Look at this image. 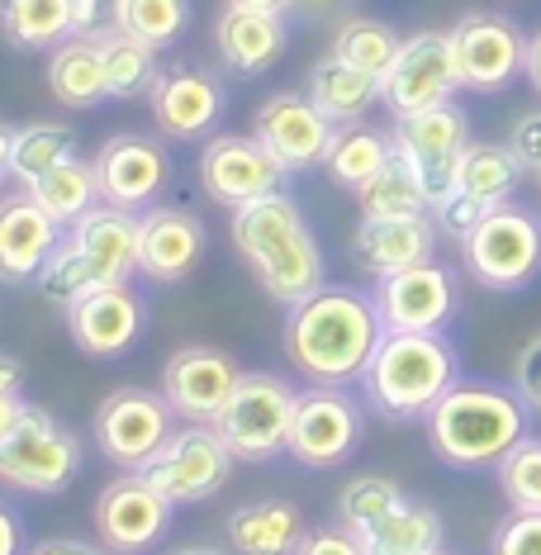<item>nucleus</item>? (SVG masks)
Segmentation results:
<instances>
[{
  "label": "nucleus",
  "instance_id": "f257e3e1",
  "mask_svg": "<svg viewBox=\"0 0 541 555\" xmlns=\"http://www.w3.org/2000/svg\"><path fill=\"white\" fill-rule=\"evenodd\" d=\"M285 357L313 385H351L366 375L385 337L381 309L351 285H319L285 309Z\"/></svg>",
  "mask_w": 541,
  "mask_h": 555
},
{
  "label": "nucleus",
  "instance_id": "f03ea898",
  "mask_svg": "<svg viewBox=\"0 0 541 555\" xmlns=\"http://www.w3.org/2000/svg\"><path fill=\"white\" fill-rule=\"evenodd\" d=\"M233 247L243 251V261L257 275V285L267 289L275 305H299L313 295L323 281V247L309 233L305 214L285 191L261 195L252 205L233 209Z\"/></svg>",
  "mask_w": 541,
  "mask_h": 555
},
{
  "label": "nucleus",
  "instance_id": "7ed1b4c3",
  "mask_svg": "<svg viewBox=\"0 0 541 555\" xmlns=\"http://www.w3.org/2000/svg\"><path fill=\"white\" fill-rule=\"evenodd\" d=\"M527 403L518 389L489 380H456L427 413V441L456 470L499 465L527 437Z\"/></svg>",
  "mask_w": 541,
  "mask_h": 555
},
{
  "label": "nucleus",
  "instance_id": "20e7f679",
  "mask_svg": "<svg viewBox=\"0 0 541 555\" xmlns=\"http://www.w3.org/2000/svg\"><path fill=\"white\" fill-rule=\"evenodd\" d=\"M138 271V214L105 205L86 209L77 223L67 229L62 247L48 257L39 271L43 299L67 309L72 299H81L95 285H129Z\"/></svg>",
  "mask_w": 541,
  "mask_h": 555
},
{
  "label": "nucleus",
  "instance_id": "39448f33",
  "mask_svg": "<svg viewBox=\"0 0 541 555\" xmlns=\"http://www.w3.org/2000/svg\"><path fill=\"white\" fill-rule=\"evenodd\" d=\"M461 380L456 347L442 333H385L361 375L371 413L389 423L427 418L433 403Z\"/></svg>",
  "mask_w": 541,
  "mask_h": 555
},
{
  "label": "nucleus",
  "instance_id": "423d86ee",
  "mask_svg": "<svg viewBox=\"0 0 541 555\" xmlns=\"http://www.w3.org/2000/svg\"><path fill=\"white\" fill-rule=\"evenodd\" d=\"M295 385L275 371H243L233 399L223 403V413L214 418L219 437L229 441L237 461L267 465L291 451V423H295Z\"/></svg>",
  "mask_w": 541,
  "mask_h": 555
},
{
  "label": "nucleus",
  "instance_id": "0eeeda50",
  "mask_svg": "<svg viewBox=\"0 0 541 555\" xmlns=\"http://www.w3.org/2000/svg\"><path fill=\"white\" fill-rule=\"evenodd\" d=\"M465 271L494 295L527 289L541 275V219L523 205H494L461 243Z\"/></svg>",
  "mask_w": 541,
  "mask_h": 555
},
{
  "label": "nucleus",
  "instance_id": "6e6552de",
  "mask_svg": "<svg viewBox=\"0 0 541 555\" xmlns=\"http://www.w3.org/2000/svg\"><path fill=\"white\" fill-rule=\"evenodd\" d=\"M81 437L39 403H29L20 427L0 441V479L24 494H62L81 475Z\"/></svg>",
  "mask_w": 541,
  "mask_h": 555
},
{
  "label": "nucleus",
  "instance_id": "1a4fd4ad",
  "mask_svg": "<svg viewBox=\"0 0 541 555\" xmlns=\"http://www.w3.org/2000/svg\"><path fill=\"white\" fill-rule=\"evenodd\" d=\"M181 413L167 403L162 389H138L124 385L115 395H105V403L95 409V441L105 451V461H115L119 470H143L176 433Z\"/></svg>",
  "mask_w": 541,
  "mask_h": 555
},
{
  "label": "nucleus",
  "instance_id": "9d476101",
  "mask_svg": "<svg viewBox=\"0 0 541 555\" xmlns=\"http://www.w3.org/2000/svg\"><path fill=\"white\" fill-rule=\"evenodd\" d=\"M233 461L237 456L229 451V441L219 437V427L191 423V427H176L167 447L143 465V475L153 479L176 508H185V503H205L219 494L233 475Z\"/></svg>",
  "mask_w": 541,
  "mask_h": 555
},
{
  "label": "nucleus",
  "instance_id": "9b49d317",
  "mask_svg": "<svg viewBox=\"0 0 541 555\" xmlns=\"http://www.w3.org/2000/svg\"><path fill=\"white\" fill-rule=\"evenodd\" d=\"M366 433V409L347 395L343 385H313L299 389L295 423H291V456L305 470H333L351 461Z\"/></svg>",
  "mask_w": 541,
  "mask_h": 555
},
{
  "label": "nucleus",
  "instance_id": "f8f14e48",
  "mask_svg": "<svg viewBox=\"0 0 541 555\" xmlns=\"http://www.w3.org/2000/svg\"><path fill=\"white\" fill-rule=\"evenodd\" d=\"M451 57L461 72V91L494 95L527 67V39L523 29L499 10H471L451 24Z\"/></svg>",
  "mask_w": 541,
  "mask_h": 555
},
{
  "label": "nucleus",
  "instance_id": "ddd939ff",
  "mask_svg": "<svg viewBox=\"0 0 541 555\" xmlns=\"http://www.w3.org/2000/svg\"><path fill=\"white\" fill-rule=\"evenodd\" d=\"M389 138H395V153L423 176L433 205L451 191V181H456V162H461L465 147L475 143L471 119H465V109L456 105V100H442V105L418 109V115H399Z\"/></svg>",
  "mask_w": 541,
  "mask_h": 555
},
{
  "label": "nucleus",
  "instance_id": "4468645a",
  "mask_svg": "<svg viewBox=\"0 0 541 555\" xmlns=\"http://www.w3.org/2000/svg\"><path fill=\"white\" fill-rule=\"evenodd\" d=\"M176 503L147 479L143 470H129L110 479L95 499V532L105 541V551L115 555H143L153 551L162 537L171 532Z\"/></svg>",
  "mask_w": 541,
  "mask_h": 555
},
{
  "label": "nucleus",
  "instance_id": "2eb2a0df",
  "mask_svg": "<svg viewBox=\"0 0 541 555\" xmlns=\"http://www.w3.org/2000/svg\"><path fill=\"white\" fill-rule=\"evenodd\" d=\"M461 91V72L456 57H451V34L423 29L409 34L399 43L395 62L381 77V100L389 105V115H418V109H433Z\"/></svg>",
  "mask_w": 541,
  "mask_h": 555
},
{
  "label": "nucleus",
  "instance_id": "dca6fc26",
  "mask_svg": "<svg viewBox=\"0 0 541 555\" xmlns=\"http://www.w3.org/2000/svg\"><path fill=\"white\" fill-rule=\"evenodd\" d=\"M285 171L281 162L267 153L257 133H219L205 138V153H199V185L214 205L243 209L261 195L285 191Z\"/></svg>",
  "mask_w": 541,
  "mask_h": 555
},
{
  "label": "nucleus",
  "instance_id": "f3484780",
  "mask_svg": "<svg viewBox=\"0 0 541 555\" xmlns=\"http://www.w3.org/2000/svg\"><path fill=\"white\" fill-rule=\"evenodd\" d=\"M375 309H381L385 333H447V323L456 319V275L437 261H418L395 275L375 281Z\"/></svg>",
  "mask_w": 541,
  "mask_h": 555
},
{
  "label": "nucleus",
  "instance_id": "a211bd4d",
  "mask_svg": "<svg viewBox=\"0 0 541 555\" xmlns=\"http://www.w3.org/2000/svg\"><path fill=\"white\" fill-rule=\"evenodd\" d=\"M252 133H257L261 143H267V153L295 176V171L323 167L337 124L313 105L309 91L305 95L299 91H275V95H267L257 105V115H252Z\"/></svg>",
  "mask_w": 541,
  "mask_h": 555
},
{
  "label": "nucleus",
  "instance_id": "6ab92c4d",
  "mask_svg": "<svg viewBox=\"0 0 541 555\" xmlns=\"http://www.w3.org/2000/svg\"><path fill=\"white\" fill-rule=\"evenodd\" d=\"M95 181H100V199L119 209H153L157 195L171 181V153L157 138L143 133H115L100 143L95 153Z\"/></svg>",
  "mask_w": 541,
  "mask_h": 555
},
{
  "label": "nucleus",
  "instance_id": "aec40b11",
  "mask_svg": "<svg viewBox=\"0 0 541 555\" xmlns=\"http://www.w3.org/2000/svg\"><path fill=\"white\" fill-rule=\"evenodd\" d=\"M243 365L223 347H181L162 365V395L185 423H214L233 399Z\"/></svg>",
  "mask_w": 541,
  "mask_h": 555
},
{
  "label": "nucleus",
  "instance_id": "412c9836",
  "mask_svg": "<svg viewBox=\"0 0 541 555\" xmlns=\"http://www.w3.org/2000/svg\"><path fill=\"white\" fill-rule=\"evenodd\" d=\"M143 327H147V309L129 285H95L67 305L72 343L95 361H115L124 351H133Z\"/></svg>",
  "mask_w": 541,
  "mask_h": 555
},
{
  "label": "nucleus",
  "instance_id": "4be33fe9",
  "mask_svg": "<svg viewBox=\"0 0 541 555\" xmlns=\"http://www.w3.org/2000/svg\"><path fill=\"white\" fill-rule=\"evenodd\" d=\"M209 233L191 209L181 205H153L138 214V271L157 285L185 281L205 261Z\"/></svg>",
  "mask_w": 541,
  "mask_h": 555
},
{
  "label": "nucleus",
  "instance_id": "5701e85b",
  "mask_svg": "<svg viewBox=\"0 0 541 555\" xmlns=\"http://www.w3.org/2000/svg\"><path fill=\"white\" fill-rule=\"evenodd\" d=\"M147 105H153V124L167 138L195 143V138H209L219 129L223 86L205 67H167L147 91Z\"/></svg>",
  "mask_w": 541,
  "mask_h": 555
},
{
  "label": "nucleus",
  "instance_id": "b1692460",
  "mask_svg": "<svg viewBox=\"0 0 541 555\" xmlns=\"http://www.w3.org/2000/svg\"><path fill=\"white\" fill-rule=\"evenodd\" d=\"M62 237H67V229L29 191L0 195V281L5 285L39 281V271L62 247Z\"/></svg>",
  "mask_w": 541,
  "mask_h": 555
},
{
  "label": "nucleus",
  "instance_id": "393cba45",
  "mask_svg": "<svg viewBox=\"0 0 541 555\" xmlns=\"http://www.w3.org/2000/svg\"><path fill=\"white\" fill-rule=\"evenodd\" d=\"M214 48L219 62L237 77H261L291 48V24L271 10H247V5H223V15L214 20Z\"/></svg>",
  "mask_w": 541,
  "mask_h": 555
},
{
  "label": "nucleus",
  "instance_id": "a878e982",
  "mask_svg": "<svg viewBox=\"0 0 541 555\" xmlns=\"http://www.w3.org/2000/svg\"><path fill=\"white\" fill-rule=\"evenodd\" d=\"M437 237H442V229H437L433 214H409V219H361L357 233H351V257H357L361 271H371L375 281H381V275L418 267V261H433Z\"/></svg>",
  "mask_w": 541,
  "mask_h": 555
},
{
  "label": "nucleus",
  "instance_id": "bb28decb",
  "mask_svg": "<svg viewBox=\"0 0 541 555\" xmlns=\"http://www.w3.org/2000/svg\"><path fill=\"white\" fill-rule=\"evenodd\" d=\"M305 537V517L285 499L243 503L229 513V546L243 555H299Z\"/></svg>",
  "mask_w": 541,
  "mask_h": 555
},
{
  "label": "nucleus",
  "instance_id": "cd10ccee",
  "mask_svg": "<svg viewBox=\"0 0 541 555\" xmlns=\"http://www.w3.org/2000/svg\"><path fill=\"white\" fill-rule=\"evenodd\" d=\"M357 541L366 555H427L447 541V527H442V513H437L433 503L404 499L385 517H375L371 527H361Z\"/></svg>",
  "mask_w": 541,
  "mask_h": 555
},
{
  "label": "nucleus",
  "instance_id": "c85d7f7f",
  "mask_svg": "<svg viewBox=\"0 0 541 555\" xmlns=\"http://www.w3.org/2000/svg\"><path fill=\"white\" fill-rule=\"evenodd\" d=\"M309 100L333 124H357V119H366V109L381 100V77H371V72H361L337 53H329L313 62V72H309Z\"/></svg>",
  "mask_w": 541,
  "mask_h": 555
},
{
  "label": "nucleus",
  "instance_id": "c756f323",
  "mask_svg": "<svg viewBox=\"0 0 541 555\" xmlns=\"http://www.w3.org/2000/svg\"><path fill=\"white\" fill-rule=\"evenodd\" d=\"M48 91L67 109H95L110 100L105 62H100L95 39H62L48 57Z\"/></svg>",
  "mask_w": 541,
  "mask_h": 555
},
{
  "label": "nucleus",
  "instance_id": "7c9ffc66",
  "mask_svg": "<svg viewBox=\"0 0 541 555\" xmlns=\"http://www.w3.org/2000/svg\"><path fill=\"white\" fill-rule=\"evenodd\" d=\"M523 176L527 171H523V162L513 157L508 143H471L456 162V181H451V191L475 199L480 209H494V205H508Z\"/></svg>",
  "mask_w": 541,
  "mask_h": 555
},
{
  "label": "nucleus",
  "instance_id": "2f4dec72",
  "mask_svg": "<svg viewBox=\"0 0 541 555\" xmlns=\"http://www.w3.org/2000/svg\"><path fill=\"white\" fill-rule=\"evenodd\" d=\"M95 48H100V62H105V86H110V100H138L153 91V81L162 77L157 67V48L124 34L119 24H105L95 34Z\"/></svg>",
  "mask_w": 541,
  "mask_h": 555
},
{
  "label": "nucleus",
  "instance_id": "473e14b6",
  "mask_svg": "<svg viewBox=\"0 0 541 555\" xmlns=\"http://www.w3.org/2000/svg\"><path fill=\"white\" fill-rule=\"evenodd\" d=\"M389 157H395V138H385L381 129L357 119V124H337L333 147H329V157H323V171L333 176V185L357 195Z\"/></svg>",
  "mask_w": 541,
  "mask_h": 555
},
{
  "label": "nucleus",
  "instance_id": "72a5a7b5",
  "mask_svg": "<svg viewBox=\"0 0 541 555\" xmlns=\"http://www.w3.org/2000/svg\"><path fill=\"white\" fill-rule=\"evenodd\" d=\"M0 34L20 53H53L72 39V0H0Z\"/></svg>",
  "mask_w": 541,
  "mask_h": 555
},
{
  "label": "nucleus",
  "instance_id": "f704fd0d",
  "mask_svg": "<svg viewBox=\"0 0 541 555\" xmlns=\"http://www.w3.org/2000/svg\"><path fill=\"white\" fill-rule=\"evenodd\" d=\"M357 205H361V219H409V214H433L423 176L413 171L399 153L389 157L366 185H361Z\"/></svg>",
  "mask_w": 541,
  "mask_h": 555
},
{
  "label": "nucleus",
  "instance_id": "c9c22d12",
  "mask_svg": "<svg viewBox=\"0 0 541 555\" xmlns=\"http://www.w3.org/2000/svg\"><path fill=\"white\" fill-rule=\"evenodd\" d=\"M29 195L39 199V205H43L48 214H53L62 229H72V223H77L86 209H95V205H100L95 162H81V157L57 162L53 171H43L39 181L29 185Z\"/></svg>",
  "mask_w": 541,
  "mask_h": 555
},
{
  "label": "nucleus",
  "instance_id": "e433bc0d",
  "mask_svg": "<svg viewBox=\"0 0 541 555\" xmlns=\"http://www.w3.org/2000/svg\"><path fill=\"white\" fill-rule=\"evenodd\" d=\"M67 157H77V133L67 124H24L10 138V176H15L24 191Z\"/></svg>",
  "mask_w": 541,
  "mask_h": 555
},
{
  "label": "nucleus",
  "instance_id": "4c0bfd02",
  "mask_svg": "<svg viewBox=\"0 0 541 555\" xmlns=\"http://www.w3.org/2000/svg\"><path fill=\"white\" fill-rule=\"evenodd\" d=\"M110 24L153 43L157 53L171 48L191 24V0H110Z\"/></svg>",
  "mask_w": 541,
  "mask_h": 555
},
{
  "label": "nucleus",
  "instance_id": "58836bf2",
  "mask_svg": "<svg viewBox=\"0 0 541 555\" xmlns=\"http://www.w3.org/2000/svg\"><path fill=\"white\" fill-rule=\"evenodd\" d=\"M399 43L404 39H399L385 20H371V15H347L333 34V53L343 62H351V67L371 72V77H385L389 62L399 53Z\"/></svg>",
  "mask_w": 541,
  "mask_h": 555
},
{
  "label": "nucleus",
  "instance_id": "ea45409f",
  "mask_svg": "<svg viewBox=\"0 0 541 555\" xmlns=\"http://www.w3.org/2000/svg\"><path fill=\"white\" fill-rule=\"evenodd\" d=\"M494 479H499V494L508 499V508L541 513V437L527 433L518 447L494 465Z\"/></svg>",
  "mask_w": 541,
  "mask_h": 555
},
{
  "label": "nucleus",
  "instance_id": "a19ab883",
  "mask_svg": "<svg viewBox=\"0 0 541 555\" xmlns=\"http://www.w3.org/2000/svg\"><path fill=\"white\" fill-rule=\"evenodd\" d=\"M404 499L409 494L395 485V479H385V475H357L343 489V499H337V517H343L347 532H361V527H371L375 517H385L395 503H404Z\"/></svg>",
  "mask_w": 541,
  "mask_h": 555
},
{
  "label": "nucleus",
  "instance_id": "79ce46f5",
  "mask_svg": "<svg viewBox=\"0 0 541 555\" xmlns=\"http://www.w3.org/2000/svg\"><path fill=\"white\" fill-rule=\"evenodd\" d=\"M489 555H541V513L513 508L489 537Z\"/></svg>",
  "mask_w": 541,
  "mask_h": 555
},
{
  "label": "nucleus",
  "instance_id": "37998d69",
  "mask_svg": "<svg viewBox=\"0 0 541 555\" xmlns=\"http://www.w3.org/2000/svg\"><path fill=\"white\" fill-rule=\"evenodd\" d=\"M508 147H513V157L523 162L527 176H541V109H527V115L513 124Z\"/></svg>",
  "mask_w": 541,
  "mask_h": 555
},
{
  "label": "nucleus",
  "instance_id": "c03bdc74",
  "mask_svg": "<svg viewBox=\"0 0 541 555\" xmlns=\"http://www.w3.org/2000/svg\"><path fill=\"white\" fill-rule=\"evenodd\" d=\"M513 389L523 395V403L532 413H541V337H532L518 351V365H513Z\"/></svg>",
  "mask_w": 541,
  "mask_h": 555
},
{
  "label": "nucleus",
  "instance_id": "a18cd8bd",
  "mask_svg": "<svg viewBox=\"0 0 541 555\" xmlns=\"http://www.w3.org/2000/svg\"><path fill=\"white\" fill-rule=\"evenodd\" d=\"M299 555H366L361 551V541L357 532H347V527H323V532H309L305 537V546H299Z\"/></svg>",
  "mask_w": 541,
  "mask_h": 555
},
{
  "label": "nucleus",
  "instance_id": "49530a36",
  "mask_svg": "<svg viewBox=\"0 0 541 555\" xmlns=\"http://www.w3.org/2000/svg\"><path fill=\"white\" fill-rule=\"evenodd\" d=\"M105 29V0H72V39H95Z\"/></svg>",
  "mask_w": 541,
  "mask_h": 555
},
{
  "label": "nucleus",
  "instance_id": "de8ad7c7",
  "mask_svg": "<svg viewBox=\"0 0 541 555\" xmlns=\"http://www.w3.org/2000/svg\"><path fill=\"white\" fill-rule=\"evenodd\" d=\"M29 546H24V522L20 513L10 508L5 499H0V555H24Z\"/></svg>",
  "mask_w": 541,
  "mask_h": 555
},
{
  "label": "nucleus",
  "instance_id": "09e8293b",
  "mask_svg": "<svg viewBox=\"0 0 541 555\" xmlns=\"http://www.w3.org/2000/svg\"><path fill=\"white\" fill-rule=\"evenodd\" d=\"M24 555H100L95 546H86V541H67V537H48V541H34Z\"/></svg>",
  "mask_w": 541,
  "mask_h": 555
},
{
  "label": "nucleus",
  "instance_id": "8fccbe9b",
  "mask_svg": "<svg viewBox=\"0 0 541 555\" xmlns=\"http://www.w3.org/2000/svg\"><path fill=\"white\" fill-rule=\"evenodd\" d=\"M347 5L351 0H295V15H305V20H333V15H347Z\"/></svg>",
  "mask_w": 541,
  "mask_h": 555
},
{
  "label": "nucleus",
  "instance_id": "3c124183",
  "mask_svg": "<svg viewBox=\"0 0 541 555\" xmlns=\"http://www.w3.org/2000/svg\"><path fill=\"white\" fill-rule=\"evenodd\" d=\"M24 409H29V399H24V395H0V441H5L20 427Z\"/></svg>",
  "mask_w": 541,
  "mask_h": 555
},
{
  "label": "nucleus",
  "instance_id": "603ef678",
  "mask_svg": "<svg viewBox=\"0 0 541 555\" xmlns=\"http://www.w3.org/2000/svg\"><path fill=\"white\" fill-rule=\"evenodd\" d=\"M0 395H24V365L0 351Z\"/></svg>",
  "mask_w": 541,
  "mask_h": 555
},
{
  "label": "nucleus",
  "instance_id": "864d4df0",
  "mask_svg": "<svg viewBox=\"0 0 541 555\" xmlns=\"http://www.w3.org/2000/svg\"><path fill=\"white\" fill-rule=\"evenodd\" d=\"M527 81H532V91L541 95V29L532 34V39H527Z\"/></svg>",
  "mask_w": 541,
  "mask_h": 555
},
{
  "label": "nucleus",
  "instance_id": "5fc2aeb1",
  "mask_svg": "<svg viewBox=\"0 0 541 555\" xmlns=\"http://www.w3.org/2000/svg\"><path fill=\"white\" fill-rule=\"evenodd\" d=\"M229 5H247V10H271V15H291L295 0H229Z\"/></svg>",
  "mask_w": 541,
  "mask_h": 555
},
{
  "label": "nucleus",
  "instance_id": "6e6d98bb",
  "mask_svg": "<svg viewBox=\"0 0 541 555\" xmlns=\"http://www.w3.org/2000/svg\"><path fill=\"white\" fill-rule=\"evenodd\" d=\"M10 138H15V129H10V124L0 119V181L10 176Z\"/></svg>",
  "mask_w": 541,
  "mask_h": 555
},
{
  "label": "nucleus",
  "instance_id": "4d7b16f0",
  "mask_svg": "<svg viewBox=\"0 0 541 555\" xmlns=\"http://www.w3.org/2000/svg\"><path fill=\"white\" fill-rule=\"evenodd\" d=\"M171 555H223L219 546H176Z\"/></svg>",
  "mask_w": 541,
  "mask_h": 555
},
{
  "label": "nucleus",
  "instance_id": "13d9d810",
  "mask_svg": "<svg viewBox=\"0 0 541 555\" xmlns=\"http://www.w3.org/2000/svg\"><path fill=\"white\" fill-rule=\"evenodd\" d=\"M427 555H456V551H447V546H437V551H427Z\"/></svg>",
  "mask_w": 541,
  "mask_h": 555
},
{
  "label": "nucleus",
  "instance_id": "bf43d9fd",
  "mask_svg": "<svg viewBox=\"0 0 541 555\" xmlns=\"http://www.w3.org/2000/svg\"><path fill=\"white\" fill-rule=\"evenodd\" d=\"M537 181H541V176H537Z\"/></svg>",
  "mask_w": 541,
  "mask_h": 555
}]
</instances>
